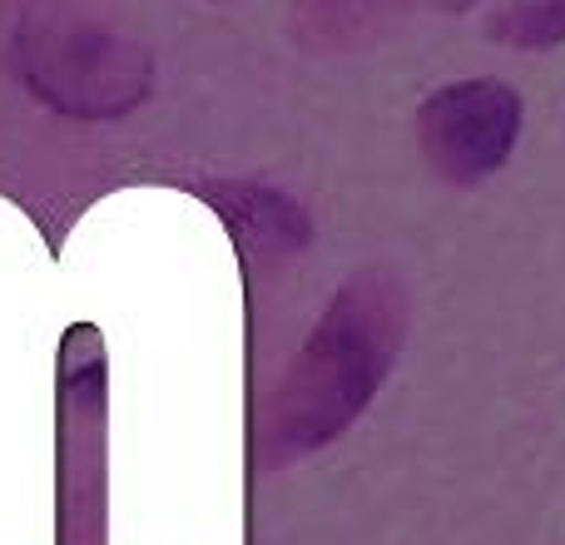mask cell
Returning a JSON list of instances; mask_svg holds the SVG:
<instances>
[{"mask_svg":"<svg viewBox=\"0 0 565 545\" xmlns=\"http://www.w3.org/2000/svg\"><path fill=\"white\" fill-rule=\"evenodd\" d=\"M431 6H471V0H431Z\"/></svg>","mask_w":565,"mask_h":545,"instance_id":"52a82bcc","label":"cell"},{"mask_svg":"<svg viewBox=\"0 0 565 545\" xmlns=\"http://www.w3.org/2000/svg\"><path fill=\"white\" fill-rule=\"evenodd\" d=\"M487 40L511 50L565 45V0H501L487 15Z\"/></svg>","mask_w":565,"mask_h":545,"instance_id":"8992f818","label":"cell"},{"mask_svg":"<svg viewBox=\"0 0 565 545\" xmlns=\"http://www.w3.org/2000/svg\"><path fill=\"white\" fill-rule=\"evenodd\" d=\"M417 6L427 0H292L288 35L292 45L318 50V55H348V50H367L397 35Z\"/></svg>","mask_w":565,"mask_h":545,"instance_id":"277c9868","label":"cell"},{"mask_svg":"<svg viewBox=\"0 0 565 545\" xmlns=\"http://www.w3.org/2000/svg\"><path fill=\"white\" fill-rule=\"evenodd\" d=\"M402 338L407 292L387 268H362L342 282L274 387L268 437L278 457H308L338 441L397 367Z\"/></svg>","mask_w":565,"mask_h":545,"instance_id":"6da1fadb","label":"cell"},{"mask_svg":"<svg viewBox=\"0 0 565 545\" xmlns=\"http://www.w3.org/2000/svg\"><path fill=\"white\" fill-rule=\"evenodd\" d=\"M204 199L224 214V224L234 228V238L254 254H292L308 248L312 224L302 214L298 199H288L282 189L268 184H214L204 189Z\"/></svg>","mask_w":565,"mask_h":545,"instance_id":"5b68a950","label":"cell"},{"mask_svg":"<svg viewBox=\"0 0 565 545\" xmlns=\"http://www.w3.org/2000/svg\"><path fill=\"white\" fill-rule=\"evenodd\" d=\"M526 105L507 79L467 75L431 89L417 109L422 159L447 184H481L516 154Z\"/></svg>","mask_w":565,"mask_h":545,"instance_id":"3957f363","label":"cell"},{"mask_svg":"<svg viewBox=\"0 0 565 545\" xmlns=\"http://www.w3.org/2000/svg\"><path fill=\"white\" fill-rule=\"evenodd\" d=\"M30 95L65 119H125L154 89V55L139 35L95 20H45L20 35Z\"/></svg>","mask_w":565,"mask_h":545,"instance_id":"7a4b0ae2","label":"cell"}]
</instances>
